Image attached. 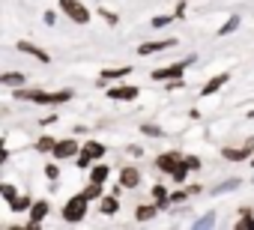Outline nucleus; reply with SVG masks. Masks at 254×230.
<instances>
[{
    "mask_svg": "<svg viewBox=\"0 0 254 230\" xmlns=\"http://www.w3.org/2000/svg\"><path fill=\"white\" fill-rule=\"evenodd\" d=\"M141 132H144V135H150V138H162V135H165L156 123H144V126H141Z\"/></svg>",
    "mask_w": 254,
    "mask_h": 230,
    "instance_id": "28",
    "label": "nucleus"
},
{
    "mask_svg": "<svg viewBox=\"0 0 254 230\" xmlns=\"http://www.w3.org/2000/svg\"><path fill=\"white\" fill-rule=\"evenodd\" d=\"M6 162H9V150L3 147V141H0V168H3Z\"/></svg>",
    "mask_w": 254,
    "mask_h": 230,
    "instance_id": "36",
    "label": "nucleus"
},
{
    "mask_svg": "<svg viewBox=\"0 0 254 230\" xmlns=\"http://www.w3.org/2000/svg\"><path fill=\"white\" fill-rule=\"evenodd\" d=\"M108 176H111V168H108V165H99V162H93V165H90V182L105 185V182H108Z\"/></svg>",
    "mask_w": 254,
    "mask_h": 230,
    "instance_id": "15",
    "label": "nucleus"
},
{
    "mask_svg": "<svg viewBox=\"0 0 254 230\" xmlns=\"http://www.w3.org/2000/svg\"><path fill=\"white\" fill-rule=\"evenodd\" d=\"M183 165H186L189 171H200V165H203V162H200L197 156H183Z\"/></svg>",
    "mask_w": 254,
    "mask_h": 230,
    "instance_id": "30",
    "label": "nucleus"
},
{
    "mask_svg": "<svg viewBox=\"0 0 254 230\" xmlns=\"http://www.w3.org/2000/svg\"><path fill=\"white\" fill-rule=\"evenodd\" d=\"M45 176H48V179H57V176H60V168H57V165H45Z\"/></svg>",
    "mask_w": 254,
    "mask_h": 230,
    "instance_id": "35",
    "label": "nucleus"
},
{
    "mask_svg": "<svg viewBox=\"0 0 254 230\" xmlns=\"http://www.w3.org/2000/svg\"><path fill=\"white\" fill-rule=\"evenodd\" d=\"M191 194L189 191H174V194H168V203H186Z\"/></svg>",
    "mask_w": 254,
    "mask_h": 230,
    "instance_id": "31",
    "label": "nucleus"
},
{
    "mask_svg": "<svg viewBox=\"0 0 254 230\" xmlns=\"http://www.w3.org/2000/svg\"><path fill=\"white\" fill-rule=\"evenodd\" d=\"M18 194V188L15 185H9V182H0V197H3V200H12Z\"/></svg>",
    "mask_w": 254,
    "mask_h": 230,
    "instance_id": "27",
    "label": "nucleus"
},
{
    "mask_svg": "<svg viewBox=\"0 0 254 230\" xmlns=\"http://www.w3.org/2000/svg\"><path fill=\"white\" fill-rule=\"evenodd\" d=\"M239 185H242L239 179H224V182H218V185H215L212 191H215V194H230V191H236Z\"/></svg>",
    "mask_w": 254,
    "mask_h": 230,
    "instance_id": "25",
    "label": "nucleus"
},
{
    "mask_svg": "<svg viewBox=\"0 0 254 230\" xmlns=\"http://www.w3.org/2000/svg\"><path fill=\"white\" fill-rule=\"evenodd\" d=\"M99 212H102V215H117V212H120V194L99 197Z\"/></svg>",
    "mask_w": 254,
    "mask_h": 230,
    "instance_id": "13",
    "label": "nucleus"
},
{
    "mask_svg": "<svg viewBox=\"0 0 254 230\" xmlns=\"http://www.w3.org/2000/svg\"><path fill=\"white\" fill-rule=\"evenodd\" d=\"M141 179H144V173H141L135 165H126V168L120 171V188H138Z\"/></svg>",
    "mask_w": 254,
    "mask_h": 230,
    "instance_id": "9",
    "label": "nucleus"
},
{
    "mask_svg": "<svg viewBox=\"0 0 254 230\" xmlns=\"http://www.w3.org/2000/svg\"><path fill=\"white\" fill-rule=\"evenodd\" d=\"M227 81H230V75H227V72H221V75H212V78H209V81L200 87V96H215V93H218V90H221Z\"/></svg>",
    "mask_w": 254,
    "mask_h": 230,
    "instance_id": "12",
    "label": "nucleus"
},
{
    "mask_svg": "<svg viewBox=\"0 0 254 230\" xmlns=\"http://www.w3.org/2000/svg\"><path fill=\"white\" fill-rule=\"evenodd\" d=\"M171 21H174V15H156V18H153L150 24H153V27H168Z\"/></svg>",
    "mask_w": 254,
    "mask_h": 230,
    "instance_id": "32",
    "label": "nucleus"
},
{
    "mask_svg": "<svg viewBox=\"0 0 254 230\" xmlns=\"http://www.w3.org/2000/svg\"><path fill=\"white\" fill-rule=\"evenodd\" d=\"M189 173H191V171L183 165V159H180V162L171 168V179H174V182H186V176H189Z\"/></svg>",
    "mask_w": 254,
    "mask_h": 230,
    "instance_id": "23",
    "label": "nucleus"
},
{
    "mask_svg": "<svg viewBox=\"0 0 254 230\" xmlns=\"http://www.w3.org/2000/svg\"><path fill=\"white\" fill-rule=\"evenodd\" d=\"M194 57H189V60H183V63H171V66H165V69H153V81H174V78H183L186 75V66L191 63Z\"/></svg>",
    "mask_w": 254,
    "mask_h": 230,
    "instance_id": "6",
    "label": "nucleus"
},
{
    "mask_svg": "<svg viewBox=\"0 0 254 230\" xmlns=\"http://www.w3.org/2000/svg\"><path fill=\"white\" fill-rule=\"evenodd\" d=\"M239 21H242L239 15H230V18H227V21H224V24L218 27V36H230V33H233V30L239 27Z\"/></svg>",
    "mask_w": 254,
    "mask_h": 230,
    "instance_id": "24",
    "label": "nucleus"
},
{
    "mask_svg": "<svg viewBox=\"0 0 254 230\" xmlns=\"http://www.w3.org/2000/svg\"><path fill=\"white\" fill-rule=\"evenodd\" d=\"M99 15H102L108 24H117V21H120V18H117V12H111V9H99Z\"/></svg>",
    "mask_w": 254,
    "mask_h": 230,
    "instance_id": "33",
    "label": "nucleus"
},
{
    "mask_svg": "<svg viewBox=\"0 0 254 230\" xmlns=\"http://www.w3.org/2000/svg\"><path fill=\"white\" fill-rule=\"evenodd\" d=\"M251 168H254V156H251Z\"/></svg>",
    "mask_w": 254,
    "mask_h": 230,
    "instance_id": "38",
    "label": "nucleus"
},
{
    "mask_svg": "<svg viewBox=\"0 0 254 230\" xmlns=\"http://www.w3.org/2000/svg\"><path fill=\"white\" fill-rule=\"evenodd\" d=\"M126 75H132V66H123V69H105L102 72V81H120Z\"/></svg>",
    "mask_w": 254,
    "mask_h": 230,
    "instance_id": "20",
    "label": "nucleus"
},
{
    "mask_svg": "<svg viewBox=\"0 0 254 230\" xmlns=\"http://www.w3.org/2000/svg\"><path fill=\"white\" fill-rule=\"evenodd\" d=\"M168 194H171V191H168L165 185H153V203H156L159 209H165V206H171V203H168Z\"/></svg>",
    "mask_w": 254,
    "mask_h": 230,
    "instance_id": "19",
    "label": "nucleus"
},
{
    "mask_svg": "<svg viewBox=\"0 0 254 230\" xmlns=\"http://www.w3.org/2000/svg\"><path fill=\"white\" fill-rule=\"evenodd\" d=\"M212 224H215V215H212V212H209V215H203L200 221H194V227H212Z\"/></svg>",
    "mask_w": 254,
    "mask_h": 230,
    "instance_id": "34",
    "label": "nucleus"
},
{
    "mask_svg": "<svg viewBox=\"0 0 254 230\" xmlns=\"http://www.w3.org/2000/svg\"><path fill=\"white\" fill-rule=\"evenodd\" d=\"M87 203H90V200H87L84 194L69 197L66 206H63V212H60L63 221H66V224H78V221H84V215H87Z\"/></svg>",
    "mask_w": 254,
    "mask_h": 230,
    "instance_id": "2",
    "label": "nucleus"
},
{
    "mask_svg": "<svg viewBox=\"0 0 254 230\" xmlns=\"http://www.w3.org/2000/svg\"><path fill=\"white\" fill-rule=\"evenodd\" d=\"M15 48H18V51H21V54H30V57H36V60H39V63H48V60H51V57H48V54H45V51H42V48H36V45H33V42H18V45H15Z\"/></svg>",
    "mask_w": 254,
    "mask_h": 230,
    "instance_id": "16",
    "label": "nucleus"
},
{
    "mask_svg": "<svg viewBox=\"0 0 254 230\" xmlns=\"http://www.w3.org/2000/svg\"><path fill=\"white\" fill-rule=\"evenodd\" d=\"M138 87H132V84H114L111 90H108V99H114V102H135L138 99Z\"/></svg>",
    "mask_w": 254,
    "mask_h": 230,
    "instance_id": "7",
    "label": "nucleus"
},
{
    "mask_svg": "<svg viewBox=\"0 0 254 230\" xmlns=\"http://www.w3.org/2000/svg\"><path fill=\"white\" fill-rule=\"evenodd\" d=\"M78 150H81V141H75V138H63V141H54L51 156H54L57 162H66V159H75Z\"/></svg>",
    "mask_w": 254,
    "mask_h": 230,
    "instance_id": "5",
    "label": "nucleus"
},
{
    "mask_svg": "<svg viewBox=\"0 0 254 230\" xmlns=\"http://www.w3.org/2000/svg\"><path fill=\"white\" fill-rule=\"evenodd\" d=\"M30 194H15L12 200H9V206H12V212H24V209H30Z\"/></svg>",
    "mask_w": 254,
    "mask_h": 230,
    "instance_id": "21",
    "label": "nucleus"
},
{
    "mask_svg": "<svg viewBox=\"0 0 254 230\" xmlns=\"http://www.w3.org/2000/svg\"><path fill=\"white\" fill-rule=\"evenodd\" d=\"M60 9H63L75 24H90V9L81 3V0H60Z\"/></svg>",
    "mask_w": 254,
    "mask_h": 230,
    "instance_id": "4",
    "label": "nucleus"
},
{
    "mask_svg": "<svg viewBox=\"0 0 254 230\" xmlns=\"http://www.w3.org/2000/svg\"><path fill=\"white\" fill-rule=\"evenodd\" d=\"M180 159H183L180 153H162V156L156 159V171H162V173H171V168H174Z\"/></svg>",
    "mask_w": 254,
    "mask_h": 230,
    "instance_id": "14",
    "label": "nucleus"
},
{
    "mask_svg": "<svg viewBox=\"0 0 254 230\" xmlns=\"http://www.w3.org/2000/svg\"><path fill=\"white\" fill-rule=\"evenodd\" d=\"M251 153H254V144L248 141L242 147H224L221 150V159H227V162H245V159H251Z\"/></svg>",
    "mask_w": 254,
    "mask_h": 230,
    "instance_id": "10",
    "label": "nucleus"
},
{
    "mask_svg": "<svg viewBox=\"0 0 254 230\" xmlns=\"http://www.w3.org/2000/svg\"><path fill=\"white\" fill-rule=\"evenodd\" d=\"M233 227H236V230H254V215H251V209H242V215L236 218Z\"/></svg>",
    "mask_w": 254,
    "mask_h": 230,
    "instance_id": "22",
    "label": "nucleus"
},
{
    "mask_svg": "<svg viewBox=\"0 0 254 230\" xmlns=\"http://www.w3.org/2000/svg\"><path fill=\"white\" fill-rule=\"evenodd\" d=\"M51 147H54V138H48V135H42V138L36 141V150H39V153H51Z\"/></svg>",
    "mask_w": 254,
    "mask_h": 230,
    "instance_id": "29",
    "label": "nucleus"
},
{
    "mask_svg": "<svg viewBox=\"0 0 254 230\" xmlns=\"http://www.w3.org/2000/svg\"><path fill=\"white\" fill-rule=\"evenodd\" d=\"M42 18H45V24H54V21H57V12H54V9H48Z\"/></svg>",
    "mask_w": 254,
    "mask_h": 230,
    "instance_id": "37",
    "label": "nucleus"
},
{
    "mask_svg": "<svg viewBox=\"0 0 254 230\" xmlns=\"http://www.w3.org/2000/svg\"><path fill=\"white\" fill-rule=\"evenodd\" d=\"M156 212H159V206H156V203H141V206L135 209V221H141V224H144V221H153V218H156Z\"/></svg>",
    "mask_w": 254,
    "mask_h": 230,
    "instance_id": "17",
    "label": "nucleus"
},
{
    "mask_svg": "<svg viewBox=\"0 0 254 230\" xmlns=\"http://www.w3.org/2000/svg\"><path fill=\"white\" fill-rule=\"evenodd\" d=\"M102 156H105V144H99V141H84V147L78 150L75 162H78V168H90V165L99 162Z\"/></svg>",
    "mask_w": 254,
    "mask_h": 230,
    "instance_id": "3",
    "label": "nucleus"
},
{
    "mask_svg": "<svg viewBox=\"0 0 254 230\" xmlns=\"http://www.w3.org/2000/svg\"><path fill=\"white\" fill-rule=\"evenodd\" d=\"M27 75L24 72H3L0 75V84H6V87H24Z\"/></svg>",
    "mask_w": 254,
    "mask_h": 230,
    "instance_id": "18",
    "label": "nucleus"
},
{
    "mask_svg": "<svg viewBox=\"0 0 254 230\" xmlns=\"http://www.w3.org/2000/svg\"><path fill=\"white\" fill-rule=\"evenodd\" d=\"M27 212H30V215H27V224H30V227H39V224L48 218V212H51V203H48V200H33Z\"/></svg>",
    "mask_w": 254,
    "mask_h": 230,
    "instance_id": "8",
    "label": "nucleus"
},
{
    "mask_svg": "<svg viewBox=\"0 0 254 230\" xmlns=\"http://www.w3.org/2000/svg\"><path fill=\"white\" fill-rule=\"evenodd\" d=\"M168 48H177L174 36L171 39H159V42H144V45H138V54L147 57V54H159V51H168Z\"/></svg>",
    "mask_w": 254,
    "mask_h": 230,
    "instance_id": "11",
    "label": "nucleus"
},
{
    "mask_svg": "<svg viewBox=\"0 0 254 230\" xmlns=\"http://www.w3.org/2000/svg\"><path fill=\"white\" fill-rule=\"evenodd\" d=\"M102 188H105V185H99V182H90V185H87L81 194H84L87 200H99V197H102Z\"/></svg>",
    "mask_w": 254,
    "mask_h": 230,
    "instance_id": "26",
    "label": "nucleus"
},
{
    "mask_svg": "<svg viewBox=\"0 0 254 230\" xmlns=\"http://www.w3.org/2000/svg\"><path fill=\"white\" fill-rule=\"evenodd\" d=\"M18 102H36V105H66L72 99V90H60V93H42V90H27V87H15L12 93Z\"/></svg>",
    "mask_w": 254,
    "mask_h": 230,
    "instance_id": "1",
    "label": "nucleus"
}]
</instances>
